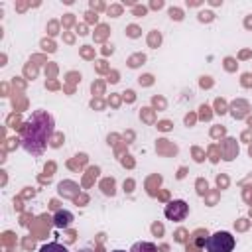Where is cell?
<instances>
[{
  "mask_svg": "<svg viewBox=\"0 0 252 252\" xmlns=\"http://www.w3.org/2000/svg\"><path fill=\"white\" fill-rule=\"evenodd\" d=\"M53 126H55L53 116L47 114L45 110L32 112V116L24 122L22 130H20L22 148L32 156H41L47 146V140L53 134Z\"/></svg>",
  "mask_w": 252,
  "mask_h": 252,
  "instance_id": "cell-1",
  "label": "cell"
},
{
  "mask_svg": "<svg viewBox=\"0 0 252 252\" xmlns=\"http://www.w3.org/2000/svg\"><path fill=\"white\" fill-rule=\"evenodd\" d=\"M205 248H207V252H232L234 250V236L226 230L213 232L205 240Z\"/></svg>",
  "mask_w": 252,
  "mask_h": 252,
  "instance_id": "cell-2",
  "label": "cell"
},
{
  "mask_svg": "<svg viewBox=\"0 0 252 252\" xmlns=\"http://www.w3.org/2000/svg\"><path fill=\"white\" fill-rule=\"evenodd\" d=\"M187 213H189V205H187L183 199H173V201H169V203L165 205V209H163V215H165V219H169V220H183V219L187 217Z\"/></svg>",
  "mask_w": 252,
  "mask_h": 252,
  "instance_id": "cell-3",
  "label": "cell"
},
{
  "mask_svg": "<svg viewBox=\"0 0 252 252\" xmlns=\"http://www.w3.org/2000/svg\"><path fill=\"white\" fill-rule=\"evenodd\" d=\"M73 220H75L73 213H71V211H65V209H61V211H57V213L53 215V224H55L57 228H67Z\"/></svg>",
  "mask_w": 252,
  "mask_h": 252,
  "instance_id": "cell-4",
  "label": "cell"
},
{
  "mask_svg": "<svg viewBox=\"0 0 252 252\" xmlns=\"http://www.w3.org/2000/svg\"><path fill=\"white\" fill-rule=\"evenodd\" d=\"M130 252H158V248H156V244H154V242L140 240V242H136V244L130 248Z\"/></svg>",
  "mask_w": 252,
  "mask_h": 252,
  "instance_id": "cell-5",
  "label": "cell"
},
{
  "mask_svg": "<svg viewBox=\"0 0 252 252\" xmlns=\"http://www.w3.org/2000/svg\"><path fill=\"white\" fill-rule=\"evenodd\" d=\"M39 252H69V250H67V246H63L59 242H49V244H43L39 248Z\"/></svg>",
  "mask_w": 252,
  "mask_h": 252,
  "instance_id": "cell-6",
  "label": "cell"
},
{
  "mask_svg": "<svg viewBox=\"0 0 252 252\" xmlns=\"http://www.w3.org/2000/svg\"><path fill=\"white\" fill-rule=\"evenodd\" d=\"M112 252H126V250H112Z\"/></svg>",
  "mask_w": 252,
  "mask_h": 252,
  "instance_id": "cell-7",
  "label": "cell"
}]
</instances>
